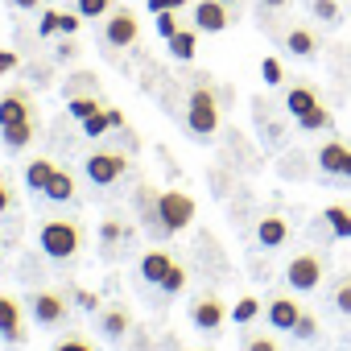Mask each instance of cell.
<instances>
[{"label":"cell","instance_id":"1","mask_svg":"<svg viewBox=\"0 0 351 351\" xmlns=\"http://www.w3.org/2000/svg\"><path fill=\"white\" fill-rule=\"evenodd\" d=\"M38 136V108L29 91H5L0 95V141L9 149H29Z\"/></svg>","mask_w":351,"mask_h":351},{"label":"cell","instance_id":"2","mask_svg":"<svg viewBox=\"0 0 351 351\" xmlns=\"http://www.w3.org/2000/svg\"><path fill=\"white\" fill-rule=\"evenodd\" d=\"M38 240H42V252H46L50 261H71V256L83 248V223L71 219V215L46 219L42 232H38Z\"/></svg>","mask_w":351,"mask_h":351},{"label":"cell","instance_id":"3","mask_svg":"<svg viewBox=\"0 0 351 351\" xmlns=\"http://www.w3.org/2000/svg\"><path fill=\"white\" fill-rule=\"evenodd\" d=\"M195 215H199V207H195V199L182 195V191H161L157 203H153V219H161L165 232H182V228H191Z\"/></svg>","mask_w":351,"mask_h":351},{"label":"cell","instance_id":"4","mask_svg":"<svg viewBox=\"0 0 351 351\" xmlns=\"http://www.w3.org/2000/svg\"><path fill=\"white\" fill-rule=\"evenodd\" d=\"M219 104H215V91L211 87H195L191 99H186V128L195 136H215L219 132Z\"/></svg>","mask_w":351,"mask_h":351},{"label":"cell","instance_id":"5","mask_svg":"<svg viewBox=\"0 0 351 351\" xmlns=\"http://www.w3.org/2000/svg\"><path fill=\"white\" fill-rule=\"evenodd\" d=\"M128 153L124 149H95L91 157H87V165H83V173H87V182H95V186H116L124 173H128Z\"/></svg>","mask_w":351,"mask_h":351},{"label":"cell","instance_id":"6","mask_svg":"<svg viewBox=\"0 0 351 351\" xmlns=\"http://www.w3.org/2000/svg\"><path fill=\"white\" fill-rule=\"evenodd\" d=\"M285 285L298 289V293H314L322 285V261L314 252H298L289 265H285Z\"/></svg>","mask_w":351,"mask_h":351},{"label":"cell","instance_id":"7","mask_svg":"<svg viewBox=\"0 0 351 351\" xmlns=\"http://www.w3.org/2000/svg\"><path fill=\"white\" fill-rule=\"evenodd\" d=\"M136 34H141V21H136L132 9H116V13H108V21H104V42H108V46L128 50V46L136 42Z\"/></svg>","mask_w":351,"mask_h":351},{"label":"cell","instance_id":"8","mask_svg":"<svg viewBox=\"0 0 351 351\" xmlns=\"http://www.w3.org/2000/svg\"><path fill=\"white\" fill-rule=\"evenodd\" d=\"M29 314H34L42 326H58V322H66V318H71V306H66V298H62V293L42 289V293H34V298H29Z\"/></svg>","mask_w":351,"mask_h":351},{"label":"cell","instance_id":"9","mask_svg":"<svg viewBox=\"0 0 351 351\" xmlns=\"http://www.w3.org/2000/svg\"><path fill=\"white\" fill-rule=\"evenodd\" d=\"M232 5H223V0H199V5L191 9V17H195V29L199 34H223L228 25H232V13H228Z\"/></svg>","mask_w":351,"mask_h":351},{"label":"cell","instance_id":"10","mask_svg":"<svg viewBox=\"0 0 351 351\" xmlns=\"http://www.w3.org/2000/svg\"><path fill=\"white\" fill-rule=\"evenodd\" d=\"M191 318H195V326H199V330H219L232 314H228V306H223L215 293H203V298H195V302H191Z\"/></svg>","mask_w":351,"mask_h":351},{"label":"cell","instance_id":"11","mask_svg":"<svg viewBox=\"0 0 351 351\" xmlns=\"http://www.w3.org/2000/svg\"><path fill=\"white\" fill-rule=\"evenodd\" d=\"M0 339L5 343H25V314H21V302L0 293Z\"/></svg>","mask_w":351,"mask_h":351},{"label":"cell","instance_id":"12","mask_svg":"<svg viewBox=\"0 0 351 351\" xmlns=\"http://www.w3.org/2000/svg\"><path fill=\"white\" fill-rule=\"evenodd\" d=\"M265 318H269V326H277V330H293L298 318H302V306H298L293 298H273V302L265 306Z\"/></svg>","mask_w":351,"mask_h":351},{"label":"cell","instance_id":"13","mask_svg":"<svg viewBox=\"0 0 351 351\" xmlns=\"http://www.w3.org/2000/svg\"><path fill=\"white\" fill-rule=\"evenodd\" d=\"M347 157H351V145H343V141H326V145L318 149V169H322V173H339V178H343Z\"/></svg>","mask_w":351,"mask_h":351},{"label":"cell","instance_id":"14","mask_svg":"<svg viewBox=\"0 0 351 351\" xmlns=\"http://www.w3.org/2000/svg\"><path fill=\"white\" fill-rule=\"evenodd\" d=\"M289 240V223L281 219V215H265L261 223H256V244L261 248H281Z\"/></svg>","mask_w":351,"mask_h":351},{"label":"cell","instance_id":"15","mask_svg":"<svg viewBox=\"0 0 351 351\" xmlns=\"http://www.w3.org/2000/svg\"><path fill=\"white\" fill-rule=\"evenodd\" d=\"M169 265H173V256H169L165 248H149V252L141 256V277H145L149 285H161V277L169 273Z\"/></svg>","mask_w":351,"mask_h":351},{"label":"cell","instance_id":"16","mask_svg":"<svg viewBox=\"0 0 351 351\" xmlns=\"http://www.w3.org/2000/svg\"><path fill=\"white\" fill-rule=\"evenodd\" d=\"M108 128H124V112L120 108H104L91 120H83V136H91V141H99Z\"/></svg>","mask_w":351,"mask_h":351},{"label":"cell","instance_id":"17","mask_svg":"<svg viewBox=\"0 0 351 351\" xmlns=\"http://www.w3.org/2000/svg\"><path fill=\"white\" fill-rule=\"evenodd\" d=\"M54 169H58V161H50V157H34V161L25 165V186L42 195V191H46V182L54 178Z\"/></svg>","mask_w":351,"mask_h":351},{"label":"cell","instance_id":"18","mask_svg":"<svg viewBox=\"0 0 351 351\" xmlns=\"http://www.w3.org/2000/svg\"><path fill=\"white\" fill-rule=\"evenodd\" d=\"M165 46H169V54L178 58V62H191V58L199 54V29H178Z\"/></svg>","mask_w":351,"mask_h":351},{"label":"cell","instance_id":"19","mask_svg":"<svg viewBox=\"0 0 351 351\" xmlns=\"http://www.w3.org/2000/svg\"><path fill=\"white\" fill-rule=\"evenodd\" d=\"M310 108H318V91H314V87H289V95H285V112H289L293 120H302Z\"/></svg>","mask_w":351,"mask_h":351},{"label":"cell","instance_id":"20","mask_svg":"<svg viewBox=\"0 0 351 351\" xmlns=\"http://www.w3.org/2000/svg\"><path fill=\"white\" fill-rule=\"evenodd\" d=\"M42 195H50L54 203H71V199H75V173L58 165V169H54V178L46 182V191H42Z\"/></svg>","mask_w":351,"mask_h":351},{"label":"cell","instance_id":"21","mask_svg":"<svg viewBox=\"0 0 351 351\" xmlns=\"http://www.w3.org/2000/svg\"><path fill=\"white\" fill-rule=\"evenodd\" d=\"M285 50L298 54V58H314V54H318V38H314L310 29H289V34H285Z\"/></svg>","mask_w":351,"mask_h":351},{"label":"cell","instance_id":"22","mask_svg":"<svg viewBox=\"0 0 351 351\" xmlns=\"http://www.w3.org/2000/svg\"><path fill=\"white\" fill-rule=\"evenodd\" d=\"M322 219H326V228H330L335 240H351V211H347V207L330 203V207L322 211Z\"/></svg>","mask_w":351,"mask_h":351},{"label":"cell","instance_id":"23","mask_svg":"<svg viewBox=\"0 0 351 351\" xmlns=\"http://www.w3.org/2000/svg\"><path fill=\"white\" fill-rule=\"evenodd\" d=\"M99 322H104V335H108V339H124V335H128V326H132L128 310H108Z\"/></svg>","mask_w":351,"mask_h":351},{"label":"cell","instance_id":"24","mask_svg":"<svg viewBox=\"0 0 351 351\" xmlns=\"http://www.w3.org/2000/svg\"><path fill=\"white\" fill-rule=\"evenodd\" d=\"M261 310H265V306H261V302H256V298L248 293V298H240V302L232 306V322L248 326V322H256V318H261Z\"/></svg>","mask_w":351,"mask_h":351},{"label":"cell","instance_id":"25","mask_svg":"<svg viewBox=\"0 0 351 351\" xmlns=\"http://www.w3.org/2000/svg\"><path fill=\"white\" fill-rule=\"evenodd\" d=\"M75 9H79L87 21H99V17L112 13V0H75Z\"/></svg>","mask_w":351,"mask_h":351},{"label":"cell","instance_id":"26","mask_svg":"<svg viewBox=\"0 0 351 351\" xmlns=\"http://www.w3.org/2000/svg\"><path fill=\"white\" fill-rule=\"evenodd\" d=\"M95 112H104V104L95 99V95H87V99H71V116L83 124V120H91Z\"/></svg>","mask_w":351,"mask_h":351},{"label":"cell","instance_id":"27","mask_svg":"<svg viewBox=\"0 0 351 351\" xmlns=\"http://www.w3.org/2000/svg\"><path fill=\"white\" fill-rule=\"evenodd\" d=\"M298 124H302V128H330V124H335V116H330V112L318 104V108H310V112H306Z\"/></svg>","mask_w":351,"mask_h":351},{"label":"cell","instance_id":"28","mask_svg":"<svg viewBox=\"0 0 351 351\" xmlns=\"http://www.w3.org/2000/svg\"><path fill=\"white\" fill-rule=\"evenodd\" d=\"M153 17H157V34H161L165 42L182 29V25H178V13H173V9H161V13H153Z\"/></svg>","mask_w":351,"mask_h":351},{"label":"cell","instance_id":"29","mask_svg":"<svg viewBox=\"0 0 351 351\" xmlns=\"http://www.w3.org/2000/svg\"><path fill=\"white\" fill-rule=\"evenodd\" d=\"M161 289H165V293H178V289H186V269H182V265H169V273L161 277Z\"/></svg>","mask_w":351,"mask_h":351},{"label":"cell","instance_id":"30","mask_svg":"<svg viewBox=\"0 0 351 351\" xmlns=\"http://www.w3.org/2000/svg\"><path fill=\"white\" fill-rule=\"evenodd\" d=\"M38 34H42V38L62 34V13H58V9H46V13H42V21H38Z\"/></svg>","mask_w":351,"mask_h":351},{"label":"cell","instance_id":"31","mask_svg":"<svg viewBox=\"0 0 351 351\" xmlns=\"http://www.w3.org/2000/svg\"><path fill=\"white\" fill-rule=\"evenodd\" d=\"M289 335H298V339H306V343H310V339H318V318L302 310V318H298V326H293Z\"/></svg>","mask_w":351,"mask_h":351},{"label":"cell","instance_id":"32","mask_svg":"<svg viewBox=\"0 0 351 351\" xmlns=\"http://www.w3.org/2000/svg\"><path fill=\"white\" fill-rule=\"evenodd\" d=\"M261 79H265L269 87H281V79H285L281 62H277V58H265V62H261Z\"/></svg>","mask_w":351,"mask_h":351},{"label":"cell","instance_id":"33","mask_svg":"<svg viewBox=\"0 0 351 351\" xmlns=\"http://www.w3.org/2000/svg\"><path fill=\"white\" fill-rule=\"evenodd\" d=\"M335 306H339L343 314H351V277L339 281V289H335Z\"/></svg>","mask_w":351,"mask_h":351},{"label":"cell","instance_id":"34","mask_svg":"<svg viewBox=\"0 0 351 351\" xmlns=\"http://www.w3.org/2000/svg\"><path fill=\"white\" fill-rule=\"evenodd\" d=\"M54 351H95V343H91V339H83V335H71V339H62Z\"/></svg>","mask_w":351,"mask_h":351},{"label":"cell","instance_id":"35","mask_svg":"<svg viewBox=\"0 0 351 351\" xmlns=\"http://www.w3.org/2000/svg\"><path fill=\"white\" fill-rule=\"evenodd\" d=\"M314 17L318 21H339V5L335 0H314Z\"/></svg>","mask_w":351,"mask_h":351},{"label":"cell","instance_id":"36","mask_svg":"<svg viewBox=\"0 0 351 351\" xmlns=\"http://www.w3.org/2000/svg\"><path fill=\"white\" fill-rule=\"evenodd\" d=\"M191 5V0H149V13H161V9H173V13H182Z\"/></svg>","mask_w":351,"mask_h":351},{"label":"cell","instance_id":"37","mask_svg":"<svg viewBox=\"0 0 351 351\" xmlns=\"http://www.w3.org/2000/svg\"><path fill=\"white\" fill-rule=\"evenodd\" d=\"M244 351H277V343L269 335H256V339H244Z\"/></svg>","mask_w":351,"mask_h":351},{"label":"cell","instance_id":"38","mask_svg":"<svg viewBox=\"0 0 351 351\" xmlns=\"http://www.w3.org/2000/svg\"><path fill=\"white\" fill-rule=\"evenodd\" d=\"M13 211V186H9V178H0V215H9Z\"/></svg>","mask_w":351,"mask_h":351},{"label":"cell","instance_id":"39","mask_svg":"<svg viewBox=\"0 0 351 351\" xmlns=\"http://www.w3.org/2000/svg\"><path fill=\"white\" fill-rule=\"evenodd\" d=\"M17 62H21V58H17L13 50H0V75H9V71H17Z\"/></svg>","mask_w":351,"mask_h":351},{"label":"cell","instance_id":"40","mask_svg":"<svg viewBox=\"0 0 351 351\" xmlns=\"http://www.w3.org/2000/svg\"><path fill=\"white\" fill-rule=\"evenodd\" d=\"M104 240H108V244H112V240H120V223H116V219H108V223H104Z\"/></svg>","mask_w":351,"mask_h":351},{"label":"cell","instance_id":"41","mask_svg":"<svg viewBox=\"0 0 351 351\" xmlns=\"http://www.w3.org/2000/svg\"><path fill=\"white\" fill-rule=\"evenodd\" d=\"M79 306H83V310H99V298H95V293H83V289H79Z\"/></svg>","mask_w":351,"mask_h":351},{"label":"cell","instance_id":"42","mask_svg":"<svg viewBox=\"0 0 351 351\" xmlns=\"http://www.w3.org/2000/svg\"><path fill=\"white\" fill-rule=\"evenodd\" d=\"M58 58H75V42H62L58 46Z\"/></svg>","mask_w":351,"mask_h":351},{"label":"cell","instance_id":"43","mask_svg":"<svg viewBox=\"0 0 351 351\" xmlns=\"http://www.w3.org/2000/svg\"><path fill=\"white\" fill-rule=\"evenodd\" d=\"M13 5H17V9H38L42 0H13Z\"/></svg>","mask_w":351,"mask_h":351},{"label":"cell","instance_id":"44","mask_svg":"<svg viewBox=\"0 0 351 351\" xmlns=\"http://www.w3.org/2000/svg\"><path fill=\"white\" fill-rule=\"evenodd\" d=\"M265 5H269V9H285V5H289V0H265Z\"/></svg>","mask_w":351,"mask_h":351},{"label":"cell","instance_id":"45","mask_svg":"<svg viewBox=\"0 0 351 351\" xmlns=\"http://www.w3.org/2000/svg\"><path fill=\"white\" fill-rule=\"evenodd\" d=\"M223 5H236V0H223Z\"/></svg>","mask_w":351,"mask_h":351}]
</instances>
